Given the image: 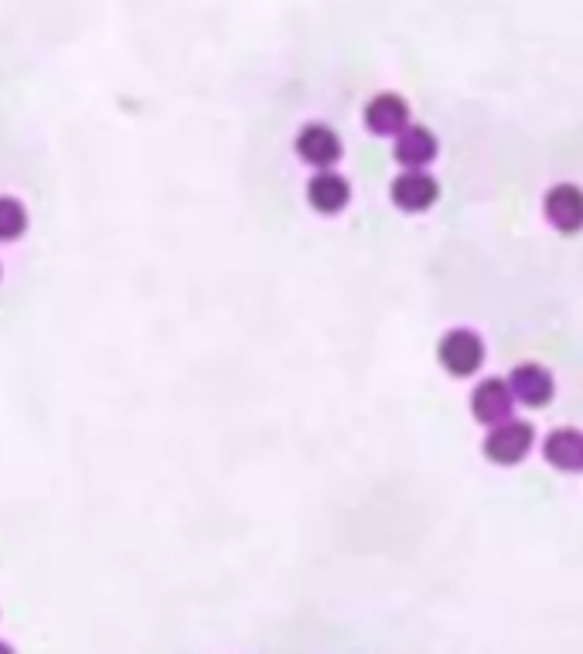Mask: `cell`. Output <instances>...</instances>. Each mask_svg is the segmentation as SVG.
I'll return each instance as SVG.
<instances>
[{
	"label": "cell",
	"mask_w": 583,
	"mask_h": 654,
	"mask_svg": "<svg viewBox=\"0 0 583 654\" xmlns=\"http://www.w3.org/2000/svg\"><path fill=\"white\" fill-rule=\"evenodd\" d=\"M440 365L448 368L451 376L464 379V376H475L481 361H485V345L475 331H451L440 337V348H437Z\"/></svg>",
	"instance_id": "6da1fadb"
},
{
	"label": "cell",
	"mask_w": 583,
	"mask_h": 654,
	"mask_svg": "<svg viewBox=\"0 0 583 654\" xmlns=\"http://www.w3.org/2000/svg\"><path fill=\"white\" fill-rule=\"evenodd\" d=\"M533 426L530 423H522V419H509V423H498V426H491V433H488V440H485V453H488V461H495V464H519L525 453H530V447H533Z\"/></svg>",
	"instance_id": "7a4b0ae2"
},
{
	"label": "cell",
	"mask_w": 583,
	"mask_h": 654,
	"mask_svg": "<svg viewBox=\"0 0 583 654\" xmlns=\"http://www.w3.org/2000/svg\"><path fill=\"white\" fill-rule=\"evenodd\" d=\"M297 157L304 164L328 170L331 164H338V157H342V140H338L335 130L324 127V123H308L297 133Z\"/></svg>",
	"instance_id": "3957f363"
},
{
	"label": "cell",
	"mask_w": 583,
	"mask_h": 654,
	"mask_svg": "<svg viewBox=\"0 0 583 654\" xmlns=\"http://www.w3.org/2000/svg\"><path fill=\"white\" fill-rule=\"evenodd\" d=\"M512 406H515V395L509 389V382L502 379H485L475 395H471V409H475V419L485 426H498V423H509L512 419Z\"/></svg>",
	"instance_id": "277c9868"
},
{
	"label": "cell",
	"mask_w": 583,
	"mask_h": 654,
	"mask_svg": "<svg viewBox=\"0 0 583 654\" xmlns=\"http://www.w3.org/2000/svg\"><path fill=\"white\" fill-rule=\"evenodd\" d=\"M543 212L552 229L560 233H580L583 229V191L576 185H557L549 188Z\"/></svg>",
	"instance_id": "5b68a950"
},
{
	"label": "cell",
	"mask_w": 583,
	"mask_h": 654,
	"mask_svg": "<svg viewBox=\"0 0 583 654\" xmlns=\"http://www.w3.org/2000/svg\"><path fill=\"white\" fill-rule=\"evenodd\" d=\"M366 127L379 136H400L409 127V103L396 93H379L366 106Z\"/></svg>",
	"instance_id": "8992f818"
},
{
	"label": "cell",
	"mask_w": 583,
	"mask_h": 654,
	"mask_svg": "<svg viewBox=\"0 0 583 654\" xmlns=\"http://www.w3.org/2000/svg\"><path fill=\"white\" fill-rule=\"evenodd\" d=\"M393 202L403 212H427L437 198H440V185L427 175V170H406L393 181Z\"/></svg>",
	"instance_id": "52a82bcc"
},
{
	"label": "cell",
	"mask_w": 583,
	"mask_h": 654,
	"mask_svg": "<svg viewBox=\"0 0 583 654\" xmlns=\"http://www.w3.org/2000/svg\"><path fill=\"white\" fill-rule=\"evenodd\" d=\"M509 389H512L515 400L525 403V406H546L552 400V376L546 372L543 365L525 361L509 376Z\"/></svg>",
	"instance_id": "ba28073f"
},
{
	"label": "cell",
	"mask_w": 583,
	"mask_h": 654,
	"mask_svg": "<svg viewBox=\"0 0 583 654\" xmlns=\"http://www.w3.org/2000/svg\"><path fill=\"white\" fill-rule=\"evenodd\" d=\"M543 453L546 461L557 467V471H567V474H580L583 471V433L573 430V426H563V430H552L543 443Z\"/></svg>",
	"instance_id": "9c48e42d"
},
{
	"label": "cell",
	"mask_w": 583,
	"mask_h": 654,
	"mask_svg": "<svg viewBox=\"0 0 583 654\" xmlns=\"http://www.w3.org/2000/svg\"><path fill=\"white\" fill-rule=\"evenodd\" d=\"M437 157V136L427 127H406L396 136V160L406 170H424V164H430Z\"/></svg>",
	"instance_id": "30bf717a"
},
{
	"label": "cell",
	"mask_w": 583,
	"mask_h": 654,
	"mask_svg": "<svg viewBox=\"0 0 583 654\" xmlns=\"http://www.w3.org/2000/svg\"><path fill=\"white\" fill-rule=\"evenodd\" d=\"M308 198L311 205L324 215H335L348 205L352 198V188L342 175H335V170H321V175L308 185Z\"/></svg>",
	"instance_id": "8fae6325"
},
{
	"label": "cell",
	"mask_w": 583,
	"mask_h": 654,
	"mask_svg": "<svg viewBox=\"0 0 583 654\" xmlns=\"http://www.w3.org/2000/svg\"><path fill=\"white\" fill-rule=\"evenodd\" d=\"M27 229V212L14 198H0V242H14Z\"/></svg>",
	"instance_id": "7c38bea8"
},
{
	"label": "cell",
	"mask_w": 583,
	"mask_h": 654,
	"mask_svg": "<svg viewBox=\"0 0 583 654\" xmlns=\"http://www.w3.org/2000/svg\"><path fill=\"white\" fill-rule=\"evenodd\" d=\"M0 654H14V651H11V644H0Z\"/></svg>",
	"instance_id": "4fadbf2b"
}]
</instances>
